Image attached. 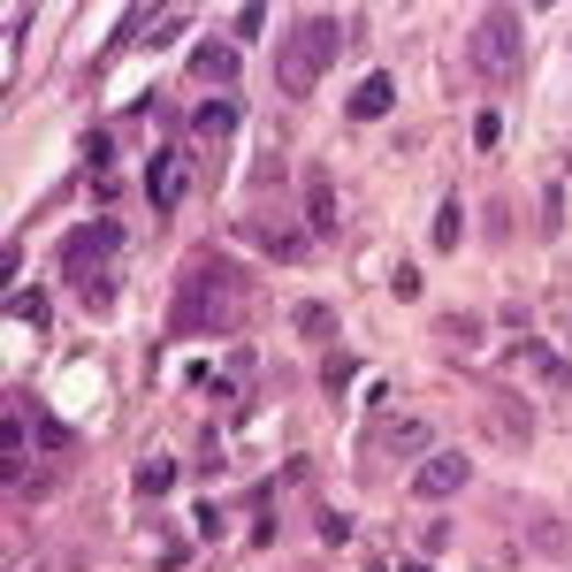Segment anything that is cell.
I'll return each instance as SVG.
<instances>
[{
    "label": "cell",
    "mask_w": 572,
    "mask_h": 572,
    "mask_svg": "<svg viewBox=\"0 0 572 572\" xmlns=\"http://www.w3.org/2000/svg\"><path fill=\"white\" fill-rule=\"evenodd\" d=\"M176 489V458H138V496H168Z\"/></svg>",
    "instance_id": "obj_16"
},
{
    "label": "cell",
    "mask_w": 572,
    "mask_h": 572,
    "mask_svg": "<svg viewBox=\"0 0 572 572\" xmlns=\"http://www.w3.org/2000/svg\"><path fill=\"white\" fill-rule=\"evenodd\" d=\"M229 321H237V276H229V260H191L168 328L176 336H229Z\"/></svg>",
    "instance_id": "obj_2"
},
{
    "label": "cell",
    "mask_w": 572,
    "mask_h": 572,
    "mask_svg": "<svg viewBox=\"0 0 572 572\" xmlns=\"http://www.w3.org/2000/svg\"><path fill=\"white\" fill-rule=\"evenodd\" d=\"M123 222H85V229H69L61 237V268H69V283H92V276H108L115 260H123Z\"/></svg>",
    "instance_id": "obj_4"
},
{
    "label": "cell",
    "mask_w": 572,
    "mask_h": 572,
    "mask_svg": "<svg viewBox=\"0 0 572 572\" xmlns=\"http://www.w3.org/2000/svg\"><path fill=\"white\" fill-rule=\"evenodd\" d=\"M229 31H237V38H260V31H268V8H237V23H229Z\"/></svg>",
    "instance_id": "obj_21"
},
{
    "label": "cell",
    "mask_w": 572,
    "mask_h": 572,
    "mask_svg": "<svg viewBox=\"0 0 572 572\" xmlns=\"http://www.w3.org/2000/svg\"><path fill=\"white\" fill-rule=\"evenodd\" d=\"M390 108H397V85H390V69H374V77H367V85L344 100V115H351V123H382Z\"/></svg>",
    "instance_id": "obj_7"
},
{
    "label": "cell",
    "mask_w": 572,
    "mask_h": 572,
    "mask_svg": "<svg viewBox=\"0 0 572 572\" xmlns=\"http://www.w3.org/2000/svg\"><path fill=\"white\" fill-rule=\"evenodd\" d=\"M466 54H473V69H481V77H496V85H504V77L519 69V15H512V8H481V15H473V31H466Z\"/></svg>",
    "instance_id": "obj_3"
},
{
    "label": "cell",
    "mask_w": 572,
    "mask_h": 572,
    "mask_svg": "<svg viewBox=\"0 0 572 572\" xmlns=\"http://www.w3.org/2000/svg\"><path fill=\"white\" fill-rule=\"evenodd\" d=\"M191 77H199V85H229V77H237V46H229V38H199V46H191Z\"/></svg>",
    "instance_id": "obj_8"
},
{
    "label": "cell",
    "mask_w": 572,
    "mask_h": 572,
    "mask_svg": "<svg viewBox=\"0 0 572 572\" xmlns=\"http://www.w3.org/2000/svg\"><path fill=\"white\" fill-rule=\"evenodd\" d=\"M260 245H268L276 260H298V253H305V237H298V229H260Z\"/></svg>",
    "instance_id": "obj_18"
},
{
    "label": "cell",
    "mask_w": 572,
    "mask_h": 572,
    "mask_svg": "<svg viewBox=\"0 0 572 572\" xmlns=\"http://www.w3.org/2000/svg\"><path fill=\"white\" fill-rule=\"evenodd\" d=\"M496 428L512 435V442H527V435H535V420H527V405H496Z\"/></svg>",
    "instance_id": "obj_19"
},
{
    "label": "cell",
    "mask_w": 572,
    "mask_h": 572,
    "mask_svg": "<svg viewBox=\"0 0 572 572\" xmlns=\"http://www.w3.org/2000/svg\"><path fill=\"white\" fill-rule=\"evenodd\" d=\"M458 237H466V206H458V199H442V214H435V245L450 253Z\"/></svg>",
    "instance_id": "obj_17"
},
{
    "label": "cell",
    "mask_w": 572,
    "mask_h": 572,
    "mask_svg": "<svg viewBox=\"0 0 572 572\" xmlns=\"http://www.w3.org/2000/svg\"><path fill=\"white\" fill-rule=\"evenodd\" d=\"M305 222H313V237H328V229H336V191H328L321 176H305Z\"/></svg>",
    "instance_id": "obj_12"
},
{
    "label": "cell",
    "mask_w": 572,
    "mask_h": 572,
    "mask_svg": "<svg viewBox=\"0 0 572 572\" xmlns=\"http://www.w3.org/2000/svg\"><path fill=\"white\" fill-rule=\"evenodd\" d=\"M183 191H191V153L183 145H160L145 160V199L153 206H183Z\"/></svg>",
    "instance_id": "obj_5"
},
{
    "label": "cell",
    "mask_w": 572,
    "mask_h": 572,
    "mask_svg": "<svg viewBox=\"0 0 572 572\" xmlns=\"http://www.w3.org/2000/svg\"><path fill=\"white\" fill-rule=\"evenodd\" d=\"M435 428L428 420H390V458H428Z\"/></svg>",
    "instance_id": "obj_14"
},
{
    "label": "cell",
    "mask_w": 572,
    "mask_h": 572,
    "mask_svg": "<svg viewBox=\"0 0 572 572\" xmlns=\"http://www.w3.org/2000/svg\"><path fill=\"white\" fill-rule=\"evenodd\" d=\"M290 321H298V336H305V344H336V313H328L321 298H305Z\"/></svg>",
    "instance_id": "obj_13"
},
{
    "label": "cell",
    "mask_w": 572,
    "mask_h": 572,
    "mask_svg": "<svg viewBox=\"0 0 572 572\" xmlns=\"http://www.w3.org/2000/svg\"><path fill=\"white\" fill-rule=\"evenodd\" d=\"M313 535H321V542H351V519H344V512H321Z\"/></svg>",
    "instance_id": "obj_20"
},
{
    "label": "cell",
    "mask_w": 572,
    "mask_h": 572,
    "mask_svg": "<svg viewBox=\"0 0 572 572\" xmlns=\"http://www.w3.org/2000/svg\"><path fill=\"white\" fill-rule=\"evenodd\" d=\"M512 367H527V374H542V382H558V390L572 382V367L550 351V344H535V336H512Z\"/></svg>",
    "instance_id": "obj_9"
},
{
    "label": "cell",
    "mask_w": 572,
    "mask_h": 572,
    "mask_svg": "<svg viewBox=\"0 0 572 572\" xmlns=\"http://www.w3.org/2000/svg\"><path fill=\"white\" fill-rule=\"evenodd\" d=\"M8 321H23V328H46V321H54V298H46V290H8Z\"/></svg>",
    "instance_id": "obj_10"
},
{
    "label": "cell",
    "mask_w": 572,
    "mask_h": 572,
    "mask_svg": "<svg viewBox=\"0 0 572 572\" xmlns=\"http://www.w3.org/2000/svg\"><path fill=\"white\" fill-rule=\"evenodd\" d=\"M191 131H199V138H229V131H237V108H229V100H199Z\"/></svg>",
    "instance_id": "obj_15"
},
{
    "label": "cell",
    "mask_w": 572,
    "mask_h": 572,
    "mask_svg": "<svg viewBox=\"0 0 572 572\" xmlns=\"http://www.w3.org/2000/svg\"><path fill=\"white\" fill-rule=\"evenodd\" d=\"M191 23V8H145V46H176Z\"/></svg>",
    "instance_id": "obj_11"
},
{
    "label": "cell",
    "mask_w": 572,
    "mask_h": 572,
    "mask_svg": "<svg viewBox=\"0 0 572 572\" xmlns=\"http://www.w3.org/2000/svg\"><path fill=\"white\" fill-rule=\"evenodd\" d=\"M336 54H344V23L321 15V8H305V15L283 31V46H276V85H283L290 100H305V92L328 77Z\"/></svg>",
    "instance_id": "obj_1"
},
{
    "label": "cell",
    "mask_w": 572,
    "mask_h": 572,
    "mask_svg": "<svg viewBox=\"0 0 572 572\" xmlns=\"http://www.w3.org/2000/svg\"><path fill=\"white\" fill-rule=\"evenodd\" d=\"M466 481H473V466H466L458 450H428V458H420V473H413V489H420L428 504H442V496H458Z\"/></svg>",
    "instance_id": "obj_6"
}]
</instances>
